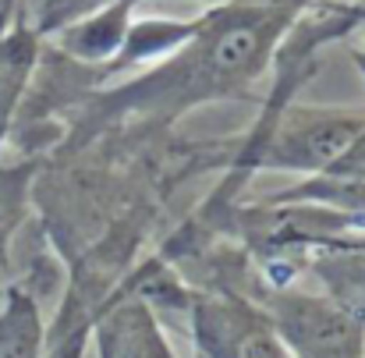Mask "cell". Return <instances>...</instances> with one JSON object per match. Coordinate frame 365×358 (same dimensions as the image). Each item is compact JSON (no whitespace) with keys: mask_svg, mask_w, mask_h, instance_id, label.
Listing matches in <instances>:
<instances>
[{"mask_svg":"<svg viewBox=\"0 0 365 358\" xmlns=\"http://www.w3.org/2000/svg\"><path fill=\"white\" fill-rule=\"evenodd\" d=\"M298 4L287 0H235L199 18L181 46L149 75L110 93L118 114L170 121L206 100L242 93L262 71L273 43L291 25Z\"/></svg>","mask_w":365,"mask_h":358,"instance_id":"obj_1","label":"cell"},{"mask_svg":"<svg viewBox=\"0 0 365 358\" xmlns=\"http://www.w3.org/2000/svg\"><path fill=\"white\" fill-rule=\"evenodd\" d=\"M365 118L355 111H323V107H291L273 114L266 131L252 142L238 167L255 170H294L316 174L327 167L359 131Z\"/></svg>","mask_w":365,"mask_h":358,"instance_id":"obj_2","label":"cell"},{"mask_svg":"<svg viewBox=\"0 0 365 358\" xmlns=\"http://www.w3.org/2000/svg\"><path fill=\"white\" fill-rule=\"evenodd\" d=\"M273 330L291 358H359L362 352V319L334 298H280Z\"/></svg>","mask_w":365,"mask_h":358,"instance_id":"obj_3","label":"cell"},{"mask_svg":"<svg viewBox=\"0 0 365 358\" xmlns=\"http://www.w3.org/2000/svg\"><path fill=\"white\" fill-rule=\"evenodd\" d=\"M195 341L206 358H291L262 312L231 298H202L192 312Z\"/></svg>","mask_w":365,"mask_h":358,"instance_id":"obj_4","label":"cell"},{"mask_svg":"<svg viewBox=\"0 0 365 358\" xmlns=\"http://www.w3.org/2000/svg\"><path fill=\"white\" fill-rule=\"evenodd\" d=\"M280 199H312L341 210H365V128L309 181H302L294 192H284Z\"/></svg>","mask_w":365,"mask_h":358,"instance_id":"obj_5","label":"cell"},{"mask_svg":"<svg viewBox=\"0 0 365 358\" xmlns=\"http://www.w3.org/2000/svg\"><path fill=\"white\" fill-rule=\"evenodd\" d=\"M135 0H114L110 7L89 14L82 25H75V32L64 36V50L75 53L78 61H107L124 46L128 36V14H131Z\"/></svg>","mask_w":365,"mask_h":358,"instance_id":"obj_6","label":"cell"},{"mask_svg":"<svg viewBox=\"0 0 365 358\" xmlns=\"http://www.w3.org/2000/svg\"><path fill=\"white\" fill-rule=\"evenodd\" d=\"M100 352L103 358H170L142 305H128L110 316V323L100 334Z\"/></svg>","mask_w":365,"mask_h":358,"instance_id":"obj_7","label":"cell"},{"mask_svg":"<svg viewBox=\"0 0 365 358\" xmlns=\"http://www.w3.org/2000/svg\"><path fill=\"white\" fill-rule=\"evenodd\" d=\"M316 273L327 280L334 302H341L351 316L365 319V245L323 252L316 259Z\"/></svg>","mask_w":365,"mask_h":358,"instance_id":"obj_8","label":"cell"},{"mask_svg":"<svg viewBox=\"0 0 365 358\" xmlns=\"http://www.w3.org/2000/svg\"><path fill=\"white\" fill-rule=\"evenodd\" d=\"M32 57H36V46H32L29 32L0 36V138H4V128L11 121L14 100H18V93L29 78Z\"/></svg>","mask_w":365,"mask_h":358,"instance_id":"obj_9","label":"cell"},{"mask_svg":"<svg viewBox=\"0 0 365 358\" xmlns=\"http://www.w3.org/2000/svg\"><path fill=\"white\" fill-rule=\"evenodd\" d=\"M39 355V319L36 309L14 295L0 316V358H36Z\"/></svg>","mask_w":365,"mask_h":358,"instance_id":"obj_10","label":"cell"}]
</instances>
